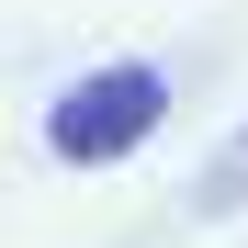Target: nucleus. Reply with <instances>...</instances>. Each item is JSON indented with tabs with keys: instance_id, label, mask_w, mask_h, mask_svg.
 <instances>
[{
	"instance_id": "f257e3e1",
	"label": "nucleus",
	"mask_w": 248,
	"mask_h": 248,
	"mask_svg": "<svg viewBox=\"0 0 248 248\" xmlns=\"http://www.w3.org/2000/svg\"><path fill=\"white\" fill-rule=\"evenodd\" d=\"M158 113H170V79L136 68V57H113V68H91V79H68V91H57L46 147L68 158V170H102V158H124V147L158 136Z\"/></svg>"
},
{
	"instance_id": "f03ea898",
	"label": "nucleus",
	"mask_w": 248,
	"mask_h": 248,
	"mask_svg": "<svg viewBox=\"0 0 248 248\" xmlns=\"http://www.w3.org/2000/svg\"><path fill=\"white\" fill-rule=\"evenodd\" d=\"M192 203H203V215H248V136H237V147H215V170L192 181Z\"/></svg>"
}]
</instances>
